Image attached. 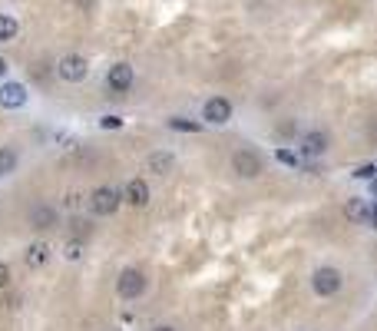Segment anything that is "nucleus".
Here are the masks:
<instances>
[{"mask_svg":"<svg viewBox=\"0 0 377 331\" xmlns=\"http://www.w3.org/2000/svg\"><path fill=\"white\" fill-rule=\"evenodd\" d=\"M57 77L63 83H83L89 77V60L83 53H63L60 64H57Z\"/></svg>","mask_w":377,"mask_h":331,"instance_id":"1","label":"nucleus"},{"mask_svg":"<svg viewBox=\"0 0 377 331\" xmlns=\"http://www.w3.org/2000/svg\"><path fill=\"white\" fill-rule=\"evenodd\" d=\"M341 285H344V275H341L338 268L321 265V268H314V272H311V288H314V295H321V298L338 295Z\"/></svg>","mask_w":377,"mask_h":331,"instance_id":"2","label":"nucleus"},{"mask_svg":"<svg viewBox=\"0 0 377 331\" xmlns=\"http://www.w3.org/2000/svg\"><path fill=\"white\" fill-rule=\"evenodd\" d=\"M146 285H149V281L142 275V268H123L119 279H116V292H119V298L133 302V298H142Z\"/></svg>","mask_w":377,"mask_h":331,"instance_id":"3","label":"nucleus"},{"mask_svg":"<svg viewBox=\"0 0 377 331\" xmlns=\"http://www.w3.org/2000/svg\"><path fill=\"white\" fill-rule=\"evenodd\" d=\"M123 203V192H116L113 186H100V189L89 192V212L93 216H113Z\"/></svg>","mask_w":377,"mask_h":331,"instance_id":"4","label":"nucleus"},{"mask_svg":"<svg viewBox=\"0 0 377 331\" xmlns=\"http://www.w3.org/2000/svg\"><path fill=\"white\" fill-rule=\"evenodd\" d=\"M262 169H265V163L255 149H239V153L232 156V172L242 176V179H258L262 176Z\"/></svg>","mask_w":377,"mask_h":331,"instance_id":"5","label":"nucleus"},{"mask_svg":"<svg viewBox=\"0 0 377 331\" xmlns=\"http://www.w3.org/2000/svg\"><path fill=\"white\" fill-rule=\"evenodd\" d=\"M202 119L209 126H226L228 119H232V100H226V96H209L205 106H202Z\"/></svg>","mask_w":377,"mask_h":331,"instance_id":"6","label":"nucleus"},{"mask_svg":"<svg viewBox=\"0 0 377 331\" xmlns=\"http://www.w3.org/2000/svg\"><path fill=\"white\" fill-rule=\"evenodd\" d=\"M133 83H136V73H133L129 64H113L106 70V87L113 89V93H129Z\"/></svg>","mask_w":377,"mask_h":331,"instance_id":"7","label":"nucleus"},{"mask_svg":"<svg viewBox=\"0 0 377 331\" xmlns=\"http://www.w3.org/2000/svg\"><path fill=\"white\" fill-rule=\"evenodd\" d=\"M27 87L24 83H17V80H7V83H0V110H20L27 106Z\"/></svg>","mask_w":377,"mask_h":331,"instance_id":"8","label":"nucleus"},{"mask_svg":"<svg viewBox=\"0 0 377 331\" xmlns=\"http://www.w3.org/2000/svg\"><path fill=\"white\" fill-rule=\"evenodd\" d=\"M123 199L129 205H136V209L149 205V182H146V179H129L126 189H123Z\"/></svg>","mask_w":377,"mask_h":331,"instance_id":"9","label":"nucleus"},{"mask_svg":"<svg viewBox=\"0 0 377 331\" xmlns=\"http://www.w3.org/2000/svg\"><path fill=\"white\" fill-rule=\"evenodd\" d=\"M57 222H60V216H57V209H53V205L40 203V205L30 209V226H34V229H53Z\"/></svg>","mask_w":377,"mask_h":331,"instance_id":"10","label":"nucleus"},{"mask_svg":"<svg viewBox=\"0 0 377 331\" xmlns=\"http://www.w3.org/2000/svg\"><path fill=\"white\" fill-rule=\"evenodd\" d=\"M325 149H327V136L321 133V129H314V133H304L302 136V156L318 159V156H325Z\"/></svg>","mask_w":377,"mask_h":331,"instance_id":"11","label":"nucleus"},{"mask_svg":"<svg viewBox=\"0 0 377 331\" xmlns=\"http://www.w3.org/2000/svg\"><path fill=\"white\" fill-rule=\"evenodd\" d=\"M344 216H348V222H354V226H364L367 219H371V203L361 199V196H354V199H348V205H344Z\"/></svg>","mask_w":377,"mask_h":331,"instance_id":"12","label":"nucleus"},{"mask_svg":"<svg viewBox=\"0 0 377 331\" xmlns=\"http://www.w3.org/2000/svg\"><path fill=\"white\" fill-rule=\"evenodd\" d=\"M47 258H50V245L47 242H30L24 252V262L27 268H43L47 265Z\"/></svg>","mask_w":377,"mask_h":331,"instance_id":"13","label":"nucleus"},{"mask_svg":"<svg viewBox=\"0 0 377 331\" xmlns=\"http://www.w3.org/2000/svg\"><path fill=\"white\" fill-rule=\"evenodd\" d=\"M172 166H176V156H172V153H152L149 159H146V169L156 172V176H165Z\"/></svg>","mask_w":377,"mask_h":331,"instance_id":"14","label":"nucleus"},{"mask_svg":"<svg viewBox=\"0 0 377 331\" xmlns=\"http://www.w3.org/2000/svg\"><path fill=\"white\" fill-rule=\"evenodd\" d=\"M17 34H20L17 17H13V13H0V43H10V40H17Z\"/></svg>","mask_w":377,"mask_h":331,"instance_id":"15","label":"nucleus"},{"mask_svg":"<svg viewBox=\"0 0 377 331\" xmlns=\"http://www.w3.org/2000/svg\"><path fill=\"white\" fill-rule=\"evenodd\" d=\"M17 163H20V153L13 146H0V179L10 176L13 169H17Z\"/></svg>","mask_w":377,"mask_h":331,"instance_id":"16","label":"nucleus"},{"mask_svg":"<svg viewBox=\"0 0 377 331\" xmlns=\"http://www.w3.org/2000/svg\"><path fill=\"white\" fill-rule=\"evenodd\" d=\"M169 129H176V133H199L202 123H195V119H186V116H172V119H169Z\"/></svg>","mask_w":377,"mask_h":331,"instance_id":"17","label":"nucleus"},{"mask_svg":"<svg viewBox=\"0 0 377 331\" xmlns=\"http://www.w3.org/2000/svg\"><path fill=\"white\" fill-rule=\"evenodd\" d=\"M63 255H66L70 262H80V258H83V239H70V242L63 245Z\"/></svg>","mask_w":377,"mask_h":331,"instance_id":"18","label":"nucleus"},{"mask_svg":"<svg viewBox=\"0 0 377 331\" xmlns=\"http://www.w3.org/2000/svg\"><path fill=\"white\" fill-rule=\"evenodd\" d=\"M377 176V166H371V163H364V166H357L354 169V179H374Z\"/></svg>","mask_w":377,"mask_h":331,"instance_id":"19","label":"nucleus"},{"mask_svg":"<svg viewBox=\"0 0 377 331\" xmlns=\"http://www.w3.org/2000/svg\"><path fill=\"white\" fill-rule=\"evenodd\" d=\"M100 126L103 129H123V119H119V116H113V113H106L100 119Z\"/></svg>","mask_w":377,"mask_h":331,"instance_id":"20","label":"nucleus"},{"mask_svg":"<svg viewBox=\"0 0 377 331\" xmlns=\"http://www.w3.org/2000/svg\"><path fill=\"white\" fill-rule=\"evenodd\" d=\"M275 159H278V163H285V166H298V156L291 153V149H278Z\"/></svg>","mask_w":377,"mask_h":331,"instance_id":"21","label":"nucleus"},{"mask_svg":"<svg viewBox=\"0 0 377 331\" xmlns=\"http://www.w3.org/2000/svg\"><path fill=\"white\" fill-rule=\"evenodd\" d=\"M3 288H10V265L7 262H0V292Z\"/></svg>","mask_w":377,"mask_h":331,"instance_id":"22","label":"nucleus"},{"mask_svg":"<svg viewBox=\"0 0 377 331\" xmlns=\"http://www.w3.org/2000/svg\"><path fill=\"white\" fill-rule=\"evenodd\" d=\"M367 226H371V229H377V203L371 205V219H367Z\"/></svg>","mask_w":377,"mask_h":331,"instance_id":"23","label":"nucleus"},{"mask_svg":"<svg viewBox=\"0 0 377 331\" xmlns=\"http://www.w3.org/2000/svg\"><path fill=\"white\" fill-rule=\"evenodd\" d=\"M3 73H7V60L0 57V77H3Z\"/></svg>","mask_w":377,"mask_h":331,"instance_id":"24","label":"nucleus"},{"mask_svg":"<svg viewBox=\"0 0 377 331\" xmlns=\"http://www.w3.org/2000/svg\"><path fill=\"white\" fill-rule=\"evenodd\" d=\"M152 331H176L172 325H159V328H152Z\"/></svg>","mask_w":377,"mask_h":331,"instance_id":"25","label":"nucleus"},{"mask_svg":"<svg viewBox=\"0 0 377 331\" xmlns=\"http://www.w3.org/2000/svg\"><path fill=\"white\" fill-rule=\"evenodd\" d=\"M80 3H83V7H89V3H93V0H80Z\"/></svg>","mask_w":377,"mask_h":331,"instance_id":"26","label":"nucleus"},{"mask_svg":"<svg viewBox=\"0 0 377 331\" xmlns=\"http://www.w3.org/2000/svg\"><path fill=\"white\" fill-rule=\"evenodd\" d=\"M374 196H377V182H374Z\"/></svg>","mask_w":377,"mask_h":331,"instance_id":"27","label":"nucleus"}]
</instances>
